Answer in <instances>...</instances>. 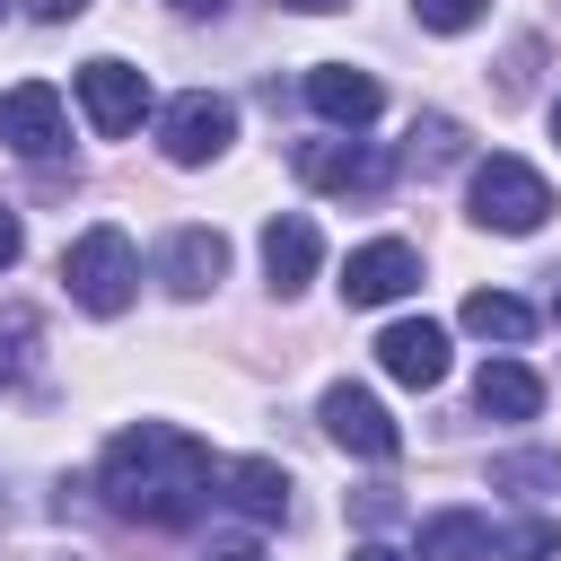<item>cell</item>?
Here are the masks:
<instances>
[{
  "mask_svg": "<svg viewBox=\"0 0 561 561\" xmlns=\"http://www.w3.org/2000/svg\"><path fill=\"white\" fill-rule=\"evenodd\" d=\"M210 482H219L210 447L193 430H175V421H140V430L105 438V456H96V491L131 526H193Z\"/></svg>",
  "mask_w": 561,
  "mask_h": 561,
  "instance_id": "1",
  "label": "cell"
},
{
  "mask_svg": "<svg viewBox=\"0 0 561 561\" xmlns=\"http://www.w3.org/2000/svg\"><path fill=\"white\" fill-rule=\"evenodd\" d=\"M61 280H70V298H79L88 316H123V307L140 298V254H131L123 228H79V237L61 245Z\"/></svg>",
  "mask_w": 561,
  "mask_h": 561,
  "instance_id": "2",
  "label": "cell"
},
{
  "mask_svg": "<svg viewBox=\"0 0 561 561\" xmlns=\"http://www.w3.org/2000/svg\"><path fill=\"white\" fill-rule=\"evenodd\" d=\"M473 219L482 228H500V237H535L543 219H552V184L526 167V158H482L473 167Z\"/></svg>",
  "mask_w": 561,
  "mask_h": 561,
  "instance_id": "3",
  "label": "cell"
},
{
  "mask_svg": "<svg viewBox=\"0 0 561 561\" xmlns=\"http://www.w3.org/2000/svg\"><path fill=\"white\" fill-rule=\"evenodd\" d=\"M228 140H237V105L210 96V88H184V96L158 114V149H167V167H210Z\"/></svg>",
  "mask_w": 561,
  "mask_h": 561,
  "instance_id": "4",
  "label": "cell"
},
{
  "mask_svg": "<svg viewBox=\"0 0 561 561\" xmlns=\"http://www.w3.org/2000/svg\"><path fill=\"white\" fill-rule=\"evenodd\" d=\"M316 421H324V438H333V447H351V456H368V465H386V456L403 447V430L386 421V403H377L368 386H324Z\"/></svg>",
  "mask_w": 561,
  "mask_h": 561,
  "instance_id": "5",
  "label": "cell"
},
{
  "mask_svg": "<svg viewBox=\"0 0 561 561\" xmlns=\"http://www.w3.org/2000/svg\"><path fill=\"white\" fill-rule=\"evenodd\" d=\"M79 105H88V123H96L105 140H123V131H140V114H149V79H140L131 61L96 53V61L79 70Z\"/></svg>",
  "mask_w": 561,
  "mask_h": 561,
  "instance_id": "6",
  "label": "cell"
},
{
  "mask_svg": "<svg viewBox=\"0 0 561 561\" xmlns=\"http://www.w3.org/2000/svg\"><path fill=\"white\" fill-rule=\"evenodd\" d=\"M316 193H386V149H368V140H298V158H289Z\"/></svg>",
  "mask_w": 561,
  "mask_h": 561,
  "instance_id": "7",
  "label": "cell"
},
{
  "mask_svg": "<svg viewBox=\"0 0 561 561\" xmlns=\"http://www.w3.org/2000/svg\"><path fill=\"white\" fill-rule=\"evenodd\" d=\"M403 289H421V254H412L403 237L351 245V263H342V298H351V307H394Z\"/></svg>",
  "mask_w": 561,
  "mask_h": 561,
  "instance_id": "8",
  "label": "cell"
},
{
  "mask_svg": "<svg viewBox=\"0 0 561 561\" xmlns=\"http://www.w3.org/2000/svg\"><path fill=\"white\" fill-rule=\"evenodd\" d=\"M0 140H9L18 158H61V140H70L61 96H53L44 79H18V88L0 96Z\"/></svg>",
  "mask_w": 561,
  "mask_h": 561,
  "instance_id": "9",
  "label": "cell"
},
{
  "mask_svg": "<svg viewBox=\"0 0 561 561\" xmlns=\"http://www.w3.org/2000/svg\"><path fill=\"white\" fill-rule=\"evenodd\" d=\"M377 368H386L394 386H421V394H430V386L447 377V333H438L430 316H403V324L377 333Z\"/></svg>",
  "mask_w": 561,
  "mask_h": 561,
  "instance_id": "10",
  "label": "cell"
},
{
  "mask_svg": "<svg viewBox=\"0 0 561 561\" xmlns=\"http://www.w3.org/2000/svg\"><path fill=\"white\" fill-rule=\"evenodd\" d=\"M307 105H316L333 131H368L386 96H377L368 70H351V61H316V70H307Z\"/></svg>",
  "mask_w": 561,
  "mask_h": 561,
  "instance_id": "11",
  "label": "cell"
},
{
  "mask_svg": "<svg viewBox=\"0 0 561 561\" xmlns=\"http://www.w3.org/2000/svg\"><path fill=\"white\" fill-rule=\"evenodd\" d=\"M316 254H324V237H316V219H298V210H280V219L263 228V280H272L280 298L316 280Z\"/></svg>",
  "mask_w": 561,
  "mask_h": 561,
  "instance_id": "12",
  "label": "cell"
},
{
  "mask_svg": "<svg viewBox=\"0 0 561 561\" xmlns=\"http://www.w3.org/2000/svg\"><path fill=\"white\" fill-rule=\"evenodd\" d=\"M219 491H228L254 526H280V517H289V473H280L272 456H228V465H219Z\"/></svg>",
  "mask_w": 561,
  "mask_h": 561,
  "instance_id": "13",
  "label": "cell"
},
{
  "mask_svg": "<svg viewBox=\"0 0 561 561\" xmlns=\"http://www.w3.org/2000/svg\"><path fill=\"white\" fill-rule=\"evenodd\" d=\"M219 272H228V237H219V228H175V237H167V289H175V298L219 289Z\"/></svg>",
  "mask_w": 561,
  "mask_h": 561,
  "instance_id": "14",
  "label": "cell"
},
{
  "mask_svg": "<svg viewBox=\"0 0 561 561\" xmlns=\"http://www.w3.org/2000/svg\"><path fill=\"white\" fill-rule=\"evenodd\" d=\"M473 403H482V421H535V412H543V377H535L526 359H482Z\"/></svg>",
  "mask_w": 561,
  "mask_h": 561,
  "instance_id": "15",
  "label": "cell"
},
{
  "mask_svg": "<svg viewBox=\"0 0 561 561\" xmlns=\"http://www.w3.org/2000/svg\"><path fill=\"white\" fill-rule=\"evenodd\" d=\"M412 561H491V526L473 508H438V517H421V552Z\"/></svg>",
  "mask_w": 561,
  "mask_h": 561,
  "instance_id": "16",
  "label": "cell"
},
{
  "mask_svg": "<svg viewBox=\"0 0 561 561\" xmlns=\"http://www.w3.org/2000/svg\"><path fill=\"white\" fill-rule=\"evenodd\" d=\"M465 333H482V342H526V333H535V307L508 298V289H473V298H465Z\"/></svg>",
  "mask_w": 561,
  "mask_h": 561,
  "instance_id": "17",
  "label": "cell"
},
{
  "mask_svg": "<svg viewBox=\"0 0 561 561\" xmlns=\"http://www.w3.org/2000/svg\"><path fill=\"white\" fill-rule=\"evenodd\" d=\"M552 552H561V526L552 517H526V526L491 535V561H552Z\"/></svg>",
  "mask_w": 561,
  "mask_h": 561,
  "instance_id": "18",
  "label": "cell"
},
{
  "mask_svg": "<svg viewBox=\"0 0 561 561\" xmlns=\"http://www.w3.org/2000/svg\"><path fill=\"white\" fill-rule=\"evenodd\" d=\"M491 482H500V491H543V482H561V447H535V456H500V465H491Z\"/></svg>",
  "mask_w": 561,
  "mask_h": 561,
  "instance_id": "19",
  "label": "cell"
},
{
  "mask_svg": "<svg viewBox=\"0 0 561 561\" xmlns=\"http://www.w3.org/2000/svg\"><path fill=\"white\" fill-rule=\"evenodd\" d=\"M456 149H465V131L447 114H421L412 123V167H456Z\"/></svg>",
  "mask_w": 561,
  "mask_h": 561,
  "instance_id": "20",
  "label": "cell"
},
{
  "mask_svg": "<svg viewBox=\"0 0 561 561\" xmlns=\"http://www.w3.org/2000/svg\"><path fill=\"white\" fill-rule=\"evenodd\" d=\"M26 342H35V316H26V307H9V316H0V394L18 386V368H26Z\"/></svg>",
  "mask_w": 561,
  "mask_h": 561,
  "instance_id": "21",
  "label": "cell"
},
{
  "mask_svg": "<svg viewBox=\"0 0 561 561\" xmlns=\"http://www.w3.org/2000/svg\"><path fill=\"white\" fill-rule=\"evenodd\" d=\"M412 18H421L430 35H465V26L482 18V0H412Z\"/></svg>",
  "mask_w": 561,
  "mask_h": 561,
  "instance_id": "22",
  "label": "cell"
},
{
  "mask_svg": "<svg viewBox=\"0 0 561 561\" xmlns=\"http://www.w3.org/2000/svg\"><path fill=\"white\" fill-rule=\"evenodd\" d=\"M202 561H263V543H254V535H210Z\"/></svg>",
  "mask_w": 561,
  "mask_h": 561,
  "instance_id": "23",
  "label": "cell"
},
{
  "mask_svg": "<svg viewBox=\"0 0 561 561\" xmlns=\"http://www.w3.org/2000/svg\"><path fill=\"white\" fill-rule=\"evenodd\" d=\"M26 254V228H18V210H0V272Z\"/></svg>",
  "mask_w": 561,
  "mask_h": 561,
  "instance_id": "24",
  "label": "cell"
},
{
  "mask_svg": "<svg viewBox=\"0 0 561 561\" xmlns=\"http://www.w3.org/2000/svg\"><path fill=\"white\" fill-rule=\"evenodd\" d=\"M26 9H35V18H53V26H61V18H79V9H88V0H26Z\"/></svg>",
  "mask_w": 561,
  "mask_h": 561,
  "instance_id": "25",
  "label": "cell"
},
{
  "mask_svg": "<svg viewBox=\"0 0 561 561\" xmlns=\"http://www.w3.org/2000/svg\"><path fill=\"white\" fill-rule=\"evenodd\" d=\"M351 561H412V552H394V543H351Z\"/></svg>",
  "mask_w": 561,
  "mask_h": 561,
  "instance_id": "26",
  "label": "cell"
},
{
  "mask_svg": "<svg viewBox=\"0 0 561 561\" xmlns=\"http://www.w3.org/2000/svg\"><path fill=\"white\" fill-rule=\"evenodd\" d=\"M167 9H184V18H219L228 0H167Z\"/></svg>",
  "mask_w": 561,
  "mask_h": 561,
  "instance_id": "27",
  "label": "cell"
},
{
  "mask_svg": "<svg viewBox=\"0 0 561 561\" xmlns=\"http://www.w3.org/2000/svg\"><path fill=\"white\" fill-rule=\"evenodd\" d=\"M280 9H307V18H324V9H351V0H280Z\"/></svg>",
  "mask_w": 561,
  "mask_h": 561,
  "instance_id": "28",
  "label": "cell"
},
{
  "mask_svg": "<svg viewBox=\"0 0 561 561\" xmlns=\"http://www.w3.org/2000/svg\"><path fill=\"white\" fill-rule=\"evenodd\" d=\"M552 140H561V105H552Z\"/></svg>",
  "mask_w": 561,
  "mask_h": 561,
  "instance_id": "29",
  "label": "cell"
},
{
  "mask_svg": "<svg viewBox=\"0 0 561 561\" xmlns=\"http://www.w3.org/2000/svg\"><path fill=\"white\" fill-rule=\"evenodd\" d=\"M552 316H561V289H552Z\"/></svg>",
  "mask_w": 561,
  "mask_h": 561,
  "instance_id": "30",
  "label": "cell"
}]
</instances>
